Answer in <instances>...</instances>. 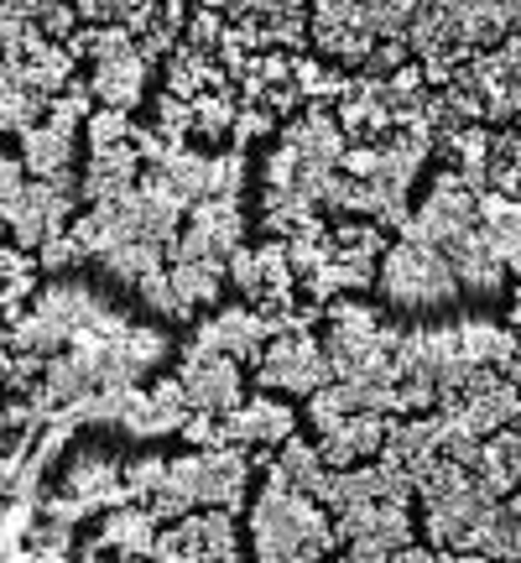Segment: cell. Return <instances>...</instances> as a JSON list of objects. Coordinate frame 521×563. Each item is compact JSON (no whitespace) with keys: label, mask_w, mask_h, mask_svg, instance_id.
Segmentation results:
<instances>
[{"label":"cell","mask_w":521,"mask_h":563,"mask_svg":"<svg viewBox=\"0 0 521 563\" xmlns=\"http://www.w3.org/2000/svg\"><path fill=\"white\" fill-rule=\"evenodd\" d=\"M340 527L329 517V506L292 485V475L277 460L266 464V490L251 506V553L260 563H308L323 553H340Z\"/></svg>","instance_id":"cell-1"},{"label":"cell","mask_w":521,"mask_h":563,"mask_svg":"<svg viewBox=\"0 0 521 563\" xmlns=\"http://www.w3.org/2000/svg\"><path fill=\"white\" fill-rule=\"evenodd\" d=\"M131 308L115 298H104L89 282H47L32 298V313H21L16 323H5V350H37V355H58L79 340L84 329H104L121 334L131 329Z\"/></svg>","instance_id":"cell-2"},{"label":"cell","mask_w":521,"mask_h":563,"mask_svg":"<svg viewBox=\"0 0 521 563\" xmlns=\"http://www.w3.org/2000/svg\"><path fill=\"white\" fill-rule=\"evenodd\" d=\"M376 287L381 298L401 313H433V308H454L464 292L454 262L443 256L439 245L428 241H407L401 235L391 251L381 256V272H376Z\"/></svg>","instance_id":"cell-3"},{"label":"cell","mask_w":521,"mask_h":563,"mask_svg":"<svg viewBox=\"0 0 521 563\" xmlns=\"http://www.w3.org/2000/svg\"><path fill=\"white\" fill-rule=\"evenodd\" d=\"M251 464H256L251 460V443L199 449V454L167 460V485H162V490L182 496L188 506H230V511H245V481H251Z\"/></svg>","instance_id":"cell-4"},{"label":"cell","mask_w":521,"mask_h":563,"mask_svg":"<svg viewBox=\"0 0 521 563\" xmlns=\"http://www.w3.org/2000/svg\"><path fill=\"white\" fill-rule=\"evenodd\" d=\"M95 115V84H68L53 110H47V121H37L21 141V162H26V173L32 178H47V173H63V167H74V146H79V125H89Z\"/></svg>","instance_id":"cell-5"},{"label":"cell","mask_w":521,"mask_h":563,"mask_svg":"<svg viewBox=\"0 0 521 563\" xmlns=\"http://www.w3.org/2000/svg\"><path fill=\"white\" fill-rule=\"evenodd\" d=\"M344 559L355 563H381L397 559L407 543H418V522H412V501H361L334 511Z\"/></svg>","instance_id":"cell-6"},{"label":"cell","mask_w":521,"mask_h":563,"mask_svg":"<svg viewBox=\"0 0 521 563\" xmlns=\"http://www.w3.org/2000/svg\"><path fill=\"white\" fill-rule=\"evenodd\" d=\"M241 245H245V209H241V199L214 194V199H199L193 209H188L173 262H209V266H224V272H230V256H235Z\"/></svg>","instance_id":"cell-7"},{"label":"cell","mask_w":521,"mask_h":563,"mask_svg":"<svg viewBox=\"0 0 521 563\" xmlns=\"http://www.w3.org/2000/svg\"><path fill=\"white\" fill-rule=\"evenodd\" d=\"M162 563H193V559H214L230 563L241 559V532H235V511L230 506H209V511H188L178 522H167L157 532V553Z\"/></svg>","instance_id":"cell-8"},{"label":"cell","mask_w":521,"mask_h":563,"mask_svg":"<svg viewBox=\"0 0 521 563\" xmlns=\"http://www.w3.org/2000/svg\"><path fill=\"white\" fill-rule=\"evenodd\" d=\"M334 382V365L323 340H313L308 329L302 334H277L266 344V355L256 365V386L260 391H292V397H313L319 386Z\"/></svg>","instance_id":"cell-9"},{"label":"cell","mask_w":521,"mask_h":563,"mask_svg":"<svg viewBox=\"0 0 521 563\" xmlns=\"http://www.w3.org/2000/svg\"><path fill=\"white\" fill-rule=\"evenodd\" d=\"M469 224H480V194L459 178V173H439L433 188H428V199L418 203V214L401 224L397 235L407 241H428V245H448L454 235H464Z\"/></svg>","instance_id":"cell-10"},{"label":"cell","mask_w":521,"mask_h":563,"mask_svg":"<svg viewBox=\"0 0 521 563\" xmlns=\"http://www.w3.org/2000/svg\"><path fill=\"white\" fill-rule=\"evenodd\" d=\"M182 391H188V402L199 407V412H235L245 402V365L235 355H224V350H209V344L188 340L182 344Z\"/></svg>","instance_id":"cell-11"},{"label":"cell","mask_w":521,"mask_h":563,"mask_svg":"<svg viewBox=\"0 0 521 563\" xmlns=\"http://www.w3.org/2000/svg\"><path fill=\"white\" fill-rule=\"evenodd\" d=\"M281 334V323H277V313H266V308H220L214 319H203L199 329H193V340L199 344H209V350H224V355H235L241 365H251L256 371L260 365V355H266V344Z\"/></svg>","instance_id":"cell-12"},{"label":"cell","mask_w":521,"mask_h":563,"mask_svg":"<svg viewBox=\"0 0 521 563\" xmlns=\"http://www.w3.org/2000/svg\"><path fill=\"white\" fill-rule=\"evenodd\" d=\"M308 21H313V47L344 68H365V58L381 42L365 26V0H319Z\"/></svg>","instance_id":"cell-13"},{"label":"cell","mask_w":521,"mask_h":563,"mask_svg":"<svg viewBox=\"0 0 521 563\" xmlns=\"http://www.w3.org/2000/svg\"><path fill=\"white\" fill-rule=\"evenodd\" d=\"M157 511L146 501H125L104 511L100 538L79 548V559H100V553H121V559H152L157 553Z\"/></svg>","instance_id":"cell-14"},{"label":"cell","mask_w":521,"mask_h":563,"mask_svg":"<svg viewBox=\"0 0 521 563\" xmlns=\"http://www.w3.org/2000/svg\"><path fill=\"white\" fill-rule=\"evenodd\" d=\"M439 5L459 21V47L469 53L501 47L521 32V0H439Z\"/></svg>","instance_id":"cell-15"},{"label":"cell","mask_w":521,"mask_h":563,"mask_svg":"<svg viewBox=\"0 0 521 563\" xmlns=\"http://www.w3.org/2000/svg\"><path fill=\"white\" fill-rule=\"evenodd\" d=\"M141 141L121 146H89V167H84V203H115L141 183Z\"/></svg>","instance_id":"cell-16"},{"label":"cell","mask_w":521,"mask_h":563,"mask_svg":"<svg viewBox=\"0 0 521 563\" xmlns=\"http://www.w3.org/2000/svg\"><path fill=\"white\" fill-rule=\"evenodd\" d=\"M391 418H397V412H350V418L334 422V428L319 439L329 470H350V464H361V460H376L386 449Z\"/></svg>","instance_id":"cell-17"},{"label":"cell","mask_w":521,"mask_h":563,"mask_svg":"<svg viewBox=\"0 0 521 563\" xmlns=\"http://www.w3.org/2000/svg\"><path fill=\"white\" fill-rule=\"evenodd\" d=\"M443 256L454 262V272H459V282L469 292H501L506 277H511V266H506V256L496 251L485 224H469L464 235H454V241L443 245Z\"/></svg>","instance_id":"cell-18"},{"label":"cell","mask_w":521,"mask_h":563,"mask_svg":"<svg viewBox=\"0 0 521 563\" xmlns=\"http://www.w3.org/2000/svg\"><path fill=\"white\" fill-rule=\"evenodd\" d=\"M146 74H152V63H146V53H141V42H125V47H115V53L95 58L89 84H95V100L100 104L136 110L141 95H146Z\"/></svg>","instance_id":"cell-19"},{"label":"cell","mask_w":521,"mask_h":563,"mask_svg":"<svg viewBox=\"0 0 521 563\" xmlns=\"http://www.w3.org/2000/svg\"><path fill=\"white\" fill-rule=\"evenodd\" d=\"M224 428H230V443H287L292 433H298V418H292V407L277 402V397H251V402H241L235 412H224Z\"/></svg>","instance_id":"cell-20"},{"label":"cell","mask_w":521,"mask_h":563,"mask_svg":"<svg viewBox=\"0 0 521 563\" xmlns=\"http://www.w3.org/2000/svg\"><path fill=\"white\" fill-rule=\"evenodd\" d=\"M63 490H74L84 501H95L100 511L110 506H125L131 501V485H125V464L104 460V454H84V460L68 464V475H63Z\"/></svg>","instance_id":"cell-21"},{"label":"cell","mask_w":521,"mask_h":563,"mask_svg":"<svg viewBox=\"0 0 521 563\" xmlns=\"http://www.w3.org/2000/svg\"><path fill=\"white\" fill-rule=\"evenodd\" d=\"M475 475H480V485L496 501L517 496V485H521V428L517 422H506V428H496L485 439V454L475 464Z\"/></svg>","instance_id":"cell-22"},{"label":"cell","mask_w":521,"mask_h":563,"mask_svg":"<svg viewBox=\"0 0 521 563\" xmlns=\"http://www.w3.org/2000/svg\"><path fill=\"white\" fill-rule=\"evenodd\" d=\"M443 152L459 162V178L475 194L490 188V121H464L454 136H443Z\"/></svg>","instance_id":"cell-23"},{"label":"cell","mask_w":521,"mask_h":563,"mask_svg":"<svg viewBox=\"0 0 521 563\" xmlns=\"http://www.w3.org/2000/svg\"><path fill=\"white\" fill-rule=\"evenodd\" d=\"M480 224L490 230L496 251L506 256V266L521 256V199L501 194V188H485L480 194Z\"/></svg>","instance_id":"cell-24"},{"label":"cell","mask_w":521,"mask_h":563,"mask_svg":"<svg viewBox=\"0 0 521 563\" xmlns=\"http://www.w3.org/2000/svg\"><path fill=\"white\" fill-rule=\"evenodd\" d=\"M0 266H5V298H0V308H5V323H16L26 313V302H32V287L42 282V262H32V251L11 241Z\"/></svg>","instance_id":"cell-25"},{"label":"cell","mask_w":521,"mask_h":563,"mask_svg":"<svg viewBox=\"0 0 521 563\" xmlns=\"http://www.w3.org/2000/svg\"><path fill=\"white\" fill-rule=\"evenodd\" d=\"M277 464L292 475V485H302V490H313V496H323V485H329V460H323V449L319 443H308V439H292L287 443H277Z\"/></svg>","instance_id":"cell-26"},{"label":"cell","mask_w":521,"mask_h":563,"mask_svg":"<svg viewBox=\"0 0 521 563\" xmlns=\"http://www.w3.org/2000/svg\"><path fill=\"white\" fill-rule=\"evenodd\" d=\"M323 209H334V214H376L381 220V194H376V183L334 167L329 183H323Z\"/></svg>","instance_id":"cell-27"},{"label":"cell","mask_w":521,"mask_h":563,"mask_svg":"<svg viewBox=\"0 0 521 563\" xmlns=\"http://www.w3.org/2000/svg\"><path fill=\"white\" fill-rule=\"evenodd\" d=\"M235 115H241V100L235 89H203L193 95V136H230L235 131Z\"/></svg>","instance_id":"cell-28"},{"label":"cell","mask_w":521,"mask_h":563,"mask_svg":"<svg viewBox=\"0 0 521 563\" xmlns=\"http://www.w3.org/2000/svg\"><path fill=\"white\" fill-rule=\"evenodd\" d=\"M224 266H209V262H173V287L188 308H203V302H220V287H224Z\"/></svg>","instance_id":"cell-29"},{"label":"cell","mask_w":521,"mask_h":563,"mask_svg":"<svg viewBox=\"0 0 521 563\" xmlns=\"http://www.w3.org/2000/svg\"><path fill=\"white\" fill-rule=\"evenodd\" d=\"M21 559H79V538H74V522H58V517H37V527L26 532V553Z\"/></svg>","instance_id":"cell-30"},{"label":"cell","mask_w":521,"mask_h":563,"mask_svg":"<svg viewBox=\"0 0 521 563\" xmlns=\"http://www.w3.org/2000/svg\"><path fill=\"white\" fill-rule=\"evenodd\" d=\"M433 0H365V26L376 32V37H401L412 32V21L428 11Z\"/></svg>","instance_id":"cell-31"},{"label":"cell","mask_w":521,"mask_h":563,"mask_svg":"<svg viewBox=\"0 0 521 563\" xmlns=\"http://www.w3.org/2000/svg\"><path fill=\"white\" fill-rule=\"evenodd\" d=\"M292 84H298V95L308 104H340L350 89H355V79H344V74H334V68H319L313 58H298V68H292Z\"/></svg>","instance_id":"cell-32"},{"label":"cell","mask_w":521,"mask_h":563,"mask_svg":"<svg viewBox=\"0 0 521 563\" xmlns=\"http://www.w3.org/2000/svg\"><path fill=\"white\" fill-rule=\"evenodd\" d=\"M89 146H121V141H136L141 125H131V110H115V104H100L89 115Z\"/></svg>","instance_id":"cell-33"},{"label":"cell","mask_w":521,"mask_h":563,"mask_svg":"<svg viewBox=\"0 0 521 563\" xmlns=\"http://www.w3.org/2000/svg\"><path fill=\"white\" fill-rule=\"evenodd\" d=\"M157 131L173 141V146H182V141L193 136V100L167 89V95L157 100Z\"/></svg>","instance_id":"cell-34"},{"label":"cell","mask_w":521,"mask_h":563,"mask_svg":"<svg viewBox=\"0 0 521 563\" xmlns=\"http://www.w3.org/2000/svg\"><path fill=\"white\" fill-rule=\"evenodd\" d=\"M230 282L241 287L245 302H260V298H266V262H260V251L241 245V251L230 256Z\"/></svg>","instance_id":"cell-35"},{"label":"cell","mask_w":521,"mask_h":563,"mask_svg":"<svg viewBox=\"0 0 521 563\" xmlns=\"http://www.w3.org/2000/svg\"><path fill=\"white\" fill-rule=\"evenodd\" d=\"M329 241L344 245V251H376V256H386V251H391V241H386L381 220H376V224L344 220V224H334V230H329Z\"/></svg>","instance_id":"cell-36"},{"label":"cell","mask_w":521,"mask_h":563,"mask_svg":"<svg viewBox=\"0 0 521 563\" xmlns=\"http://www.w3.org/2000/svg\"><path fill=\"white\" fill-rule=\"evenodd\" d=\"M37 262H42V272H68V266L89 262V251L74 241V230H63V235H47L37 245Z\"/></svg>","instance_id":"cell-37"},{"label":"cell","mask_w":521,"mask_h":563,"mask_svg":"<svg viewBox=\"0 0 521 563\" xmlns=\"http://www.w3.org/2000/svg\"><path fill=\"white\" fill-rule=\"evenodd\" d=\"M271 131H277V110H271V104H241V115H235V131H230V141H235V146H251V141L256 136H271Z\"/></svg>","instance_id":"cell-38"},{"label":"cell","mask_w":521,"mask_h":563,"mask_svg":"<svg viewBox=\"0 0 521 563\" xmlns=\"http://www.w3.org/2000/svg\"><path fill=\"white\" fill-rule=\"evenodd\" d=\"M224 32H230L224 11H209V5H199V11L188 16V42H193V47H203V53H220Z\"/></svg>","instance_id":"cell-39"},{"label":"cell","mask_w":521,"mask_h":563,"mask_svg":"<svg viewBox=\"0 0 521 563\" xmlns=\"http://www.w3.org/2000/svg\"><path fill=\"white\" fill-rule=\"evenodd\" d=\"M125 485H131V501H152L162 485H167V460H136V464H125Z\"/></svg>","instance_id":"cell-40"},{"label":"cell","mask_w":521,"mask_h":563,"mask_svg":"<svg viewBox=\"0 0 521 563\" xmlns=\"http://www.w3.org/2000/svg\"><path fill=\"white\" fill-rule=\"evenodd\" d=\"M407 58H412V42H401V37H381V42H376V53L365 58L361 74H370V79H391V74H397V68H401Z\"/></svg>","instance_id":"cell-41"},{"label":"cell","mask_w":521,"mask_h":563,"mask_svg":"<svg viewBox=\"0 0 521 563\" xmlns=\"http://www.w3.org/2000/svg\"><path fill=\"white\" fill-rule=\"evenodd\" d=\"M37 26H42V32H47L53 42H68V37H74V32L84 26V16H79V5H74V0H58V5H47V11L37 16Z\"/></svg>","instance_id":"cell-42"},{"label":"cell","mask_w":521,"mask_h":563,"mask_svg":"<svg viewBox=\"0 0 521 563\" xmlns=\"http://www.w3.org/2000/svg\"><path fill=\"white\" fill-rule=\"evenodd\" d=\"M21 5H26L32 16H42V11H47V5H58V0H21Z\"/></svg>","instance_id":"cell-43"}]
</instances>
